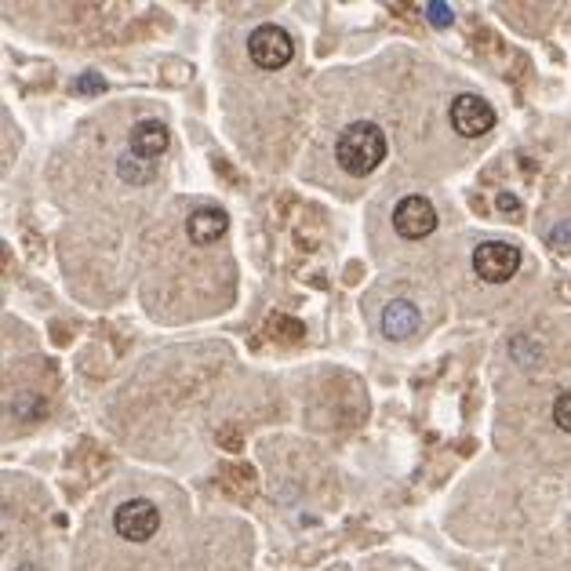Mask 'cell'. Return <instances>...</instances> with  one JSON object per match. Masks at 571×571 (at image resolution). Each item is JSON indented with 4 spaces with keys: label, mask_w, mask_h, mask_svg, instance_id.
I'll use <instances>...</instances> for the list:
<instances>
[{
    "label": "cell",
    "mask_w": 571,
    "mask_h": 571,
    "mask_svg": "<svg viewBox=\"0 0 571 571\" xmlns=\"http://www.w3.org/2000/svg\"><path fill=\"white\" fill-rule=\"evenodd\" d=\"M335 161H339V168L346 175H357V179L371 175L386 161V131L371 121L350 124L339 135V142H335Z\"/></svg>",
    "instance_id": "1"
},
{
    "label": "cell",
    "mask_w": 571,
    "mask_h": 571,
    "mask_svg": "<svg viewBox=\"0 0 571 571\" xmlns=\"http://www.w3.org/2000/svg\"><path fill=\"white\" fill-rule=\"evenodd\" d=\"M248 55L259 70H284L295 55V41L284 26H273V22H262L255 26L248 37Z\"/></svg>",
    "instance_id": "2"
},
{
    "label": "cell",
    "mask_w": 571,
    "mask_h": 571,
    "mask_svg": "<svg viewBox=\"0 0 571 571\" xmlns=\"http://www.w3.org/2000/svg\"><path fill=\"white\" fill-rule=\"evenodd\" d=\"M113 531L128 542H150L161 531V510L150 499H128L113 510Z\"/></svg>",
    "instance_id": "3"
},
{
    "label": "cell",
    "mask_w": 571,
    "mask_h": 571,
    "mask_svg": "<svg viewBox=\"0 0 571 571\" xmlns=\"http://www.w3.org/2000/svg\"><path fill=\"white\" fill-rule=\"evenodd\" d=\"M521 270V251L506 241H484L473 248V273L484 284H506Z\"/></svg>",
    "instance_id": "4"
},
{
    "label": "cell",
    "mask_w": 571,
    "mask_h": 571,
    "mask_svg": "<svg viewBox=\"0 0 571 571\" xmlns=\"http://www.w3.org/2000/svg\"><path fill=\"white\" fill-rule=\"evenodd\" d=\"M451 128L459 131L462 139H481L495 128V110H491V102L481 99V95H459V99L451 102V113H448Z\"/></svg>",
    "instance_id": "5"
},
{
    "label": "cell",
    "mask_w": 571,
    "mask_h": 571,
    "mask_svg": "<svg viewBox=\"0 0 571 571\" xmlns=\"http://www.w3.org/2000/svg\"><path fill=\"white\" fill-rule=\"evenodd\" d=\"M437 208H433L426 197H419V193H411V197H404V201H397V208H393V230L401 233L404 241H422V237H430L433 230H437Z\"/></svg>",
    "instance_id": "6"
},
{
    "label": "cell",
    "mask_w": 571,
    "mask_h": 571,
    "mask_svg": "<svg viewBox=\"0 0 571 571\" xmlns=\"http://www.w3.org/2000/svg\"><path fill=\"white\" fill-rule=\"evenodd\" d=\"M168 142H171L168 128H164L161 121L146 117V121H139L135 128H131L128 153H131V157H139V161H146V164H157V157L168 150Z\"/></svg>",
    "instance_id": "7"
},
{
    "label": "cell",
    "mask_w": 571,
    "mask_h": 571,
    "mask_svg": "<svg viewBox=\"0 0 571 571\" xmlns=\"http://www.w3.org/2000/svg\"><path fill=\"white\" fill-rule=\"evenodd\" d=\"M230 230V215L222 208H197L186 222V233H190L193 244H211L219 241L222 233Z\"/></svg>",
    "instance_id": "8"
},
{
    "label": "cell",
    "mask_w": 571,
    "mask_h": 571,
    "mask_svg": "<svg viewBox=\"0 0 571 571\" xmlns=\"http://www.w3.org/2000/svg\"><path fill=\"white\" fill-rule=\"evenodd\" d=\"M415 328H419V310H415V302L393 299L390 306L382 310V335H386V339H408Z\"/></svg>",
    "instance_id": "9"
},
{
    "label": "cell",
    "mask_w": 571,
    "mask_h": 571,
    "mask_svg": "<svg viewBox=\"0 0 571 571\" xmlns=\"http://www.w3.org/2000/svg\"><path fill=\"white\" fill-rule=\"evenodd\" d=\"M117 171H121V179L124 182H146L150 179V171H153V164H146V161H139V157H131V153H124L121 157V164H117Z\"/></svg>",
    "instance_id": "10"
},
{
    "label": "cell",
    "mask_w": 571,
    "mask_h": 571,
    "mask_svg": "<svg viewBox=\"0 0 571 571\" xmlns=\"http://www.w3.org/2000/svg\"><path fill=\"white\" fill-rule=\"evenodd\" d=\"M422 11H426V19H430L437 30H448L451 22H455V11H451V4H444V0H430Z\"/></svg>",
    "instance_id": "11"
},
{
    "label": "cell",
    "mask_w": 571,
    "mask_h": 571,
    "mask_svg": "<svg viewBox=\"0 0 571 571\" xmlns=\"http://www.w3.org/2000/svg\"><path fill=\"white\" fill-rule=\"evenodd\" d=\"M273 335L281 342H295V339H302V324L299 321H291V317H273Z\"/></svg>",
    "instance_id": "12"
},
{
    "label": "cell",
    "mask_w": 571,
    "mask_h": 571,
    "mask_svg": "<svg viewBox=\"0 0 571 571\" xmlns=\"http://www.w3.org/2000/svg\"><path fill=\"white\" fill-rule=\"evenodd\" d=\"M553 422H557L564 433H571V393H561V397L553 401Z\"/></svg>",
    "instance_id": "13"
},
{
    "label": "cell",
    "mask_w": 571,
    "mask_h": 571,
    "mask_svg": "<svg viewBox=\"0 0 571 571\" xmlns=\"http://www.w3.org/2000/svg\"><path fill=\"white\" fill-rule=\"evenodd\" d=\"M77 91H81V95H91V91H106V81H102L99 73H81V77H77Z\"/></svg>",
    "instance_id": "14"
},
{
    "label": "cell",
    "mask_w": 571,
    "mask_h": 571,
    "mask_svg": "<svg viewBox=\"0 0 571 571\" xmlns=\"http://www.w3.org/2000/svg\"><path fill=\"white\" fill-rule=\"evenodd\" d=\"M499 208H506V215H513V219L521 215V201L513 193H499Z\"/></svg>",
    "instance_id": "15"
},
{
    "label": "cell",
    "mask_w": 571,
    "mask_h": 571,
    "mask_svg": "<svg viewBox=\"0 0 571 571\" xmlns=\"http://www.w3.org/2000/svg\"><path fill=\"white\" fill-rule=\"evenodd\" d=\"M561 237H564V244H571V222H564V226L553 230V244H561Z\"/></svg>",
    "instance_id": "16"
}]
</instances>
